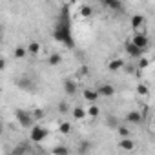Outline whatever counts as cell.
Instances as JSON below:
<instances>
[{
  "label": "cell",
  "instance_id": "8",
  "mask_svg": "<svg viewBox=\"0 0 155 155\" xmlns=\"http://www.w3.org/2000/svg\"><path fill=\"white\" fill-rule=\"evenodd\" d=\"M82 97H84V101H88L90 104H93V102H97L99 99H101V93H99V90H84L82 91Z\"/></svg>",
  "mask_w": 155,
  "mask_h": 155
},
{
  "label": "cell",
  "instance_id": "2",
  "mask_svg": "<svg viewBox=\"0 0 155 155\" xmlns=\"http://www.w3.org/2000/svg\"><path fill=\"white\" fill-rule=\"evenodd\" d=\"M15 117H17L18 124H20L22 128H26V130H29V128L35 124L33 113H31V111H26V110H22V108H17V110H15Z\"/></svg>",
  "mask_w": 155,
  "mask_h": 155
},
{
  "label": "cell",
  "instance_id": "28",
  "mask_svg": "<svg viewBox=\"0 0 155 155\" xmlns=\"http://www.w3.org/2000/svg\"><path fill=\"white\" fill-rule=\"evenodd\" d=\"M90 150H91V144H90V142H82V144H81V148H79V151H81V153L90 151Z\"/></svg>",
  "mask_w": 155,
  "mask_h": 155
},
{
  "label": "cell",
  "instance_id": "3",
  "mask_svg": "<svg viewBox=\"0 0 155 155\" xmlns=\"http://www.w3.org/2000/svg\"><path fill=\"white\" fill-rule=\"evenodd\" d=\"M46 137H48V130H46L44 126L33 124V126L29 128V140H31V142L38 144V142H42V140H44Z\"/></svg>",
  "mask_w": 155,
  "mask_h": 155
},
{
  "label": "cell",
  "instance_id": "26",
  "mask_svg": "<svg viewBox=\"0 0 155 155\" xmlns=\"http://www.w3.org/2000/svg\"><path fill=\"white\" fill-rule=\"evenodd\" d=\"M108 126H110L111 130H117V128H119V122H117V119H115V117H108Z\"/></svg>",
  "mask_w": 155,
  "mask_h": 155
},
{
  "label": "cell",
  "instance_id": "9",
  "mask_svg": "<svg viewBox=\"0 0 155 155\" xmlns=\"http://www.w3.org/2000/svg\"><path fill=\"white\" fill-rule=\"evenodd\" d=\"M122 68H126V62H124L122 58H113V60L108 62V71H111V73H117V71H120Z\"/></svg>",
  "mask_w": 155,
  "mask_h": 155
},
{
  "label": "cell",
  "instance_id": "21",
  "mask_svg": "<svg viewBox=\"0 0 155 155\" xmlns=\"http://www.w3.org/2000/svg\"><path fill=\"white\" fill-rule=\"evenodd\" d=\"M91 15H93V8H91V6H88V4L81 6V17H82V18H90Z\"/></svg>",
  "mask_w": 155,
  "mask_h": 155
},
{
  "label": "cell",
  "instance_id": "1",
  "mask_svg": "<svg viewBox=\"0 0 155 155\" xmlns=\"http://www.w3.org/2000/svg\"><path fill=\"white\" fill-rule=\"evenodd\" d=\"M53 38L68 49L75 48V38H73V33H71V17H69V8L68 6L62 8V13L57 18L55 29H53Z\"/></svg>",
  "mask_w": 155,
  "mask_h": 155
},
{
  "label": "cell",
  "instance_id": "5",
  "mask_svg": "<svg viewBox=\"0 0 155 155\" xmlns=\"http://www.w3.org/2000/svg\"><path fill=\"white\" fill-rule=\"evenodd\" d=\"M101 4L106 8V9H110V11H119V13H122V2H120V0H101Z\"/></svg>",
  "mask_w": 155,
  "mask_h": 155
},
{
  "label": "cell",
  "instance_id": "29",
  "mask_svg": "<svg viewBox=\"0 0 155 155\" xmlns=\"http://www.w3.org/2000/svg\"><path fill=\"white\" fill-rule=\"evenodd\" d=\"M6 66H8V60L2 57V60H0V69H6Z\"/></svg>",
  "mask_w": 155,
  "mask_h": 155
},
{
  "label": "cell",
  "instance_id": "18",
  "mask_svg": "<svg viewBox=\"0 0 155 155\" xmlns=\"http://www.w3.org/2000/svg\"><path fill=\"white\" fill-rule=\"evenodd\" d=\"M26 55H29V51H28V48H22V46H17V48L13 49V57H15V58H24Z\"/></svg>",
  "mask_w": 155,
  "mask_h": 155
},
{
  "label": "cell",
  "instance_id": "15",
  "mask_svg": "<svg viewBox=\"0 0 155 155\" xmlns=\"http://www.w3.org/2000/svg\"><path fill=\"white\" fill-rule=\"evenodd\" d=\"M48 64H49L51 68L60 66V64H62V55H60V53H51V55L48 57Z\"/></svg>",
  "mask_w": 155,
  "mask_h": 155
},
{
  "label": "cell",
  "instance_id": "14",
  "mask_svg": "<svg viewBox=\"0 0 155 155\" xmlns=\"http://www.w3.org/2000/svg\"><path fill=\"white\" fill-rule=\"evenodd\" d=\"M130 24H131V28H133V29H140V28L146 24V18H144L142 15H133V17H131V20H130Z\"/></svg>",
  "mask_w": 155,
  "mask_h": 155
},
{
  "label": "cell",
  "instance_id": "17",
  "mask_svg": "<svg viewBox=\"0 0 155 155\" xmlns=\"http://www.w3.org/2000/svg\"><path fill=\"white\" fill-rule=\"evenodd\" d=\"M40 49H42V46H40L38 42H29V46H28V51H29V55H31V57L40 55Z\"/></svg>",
  "mask_w": 155,
  "mask_h": 155
},
{
  "label": "cell",
  "instance_id": "31",
  "mask_svg": "<svg viewBox=\"0 0 155 155\" xmlns=\"http://www.w3.org/2000/svg\"><path fill=\"white\" fill-rule=\"evenodd\" d=\"M153 124H155V115H153Z\"/></svg>",
  "mask_w": 155,
  "mask_h": 155
},
{
  "label": "cell",
  "instance_id": "24",
  "mask_svg": "<svg viewBox=\"0 0 155 155\" xmlns=\"http://www.w3.org/2000/svg\"><path fill=\"white\" fill-rule=\"evenodd\" d=\"M148 66H150V58H146V57L142 55V57L139 58V64H137V68H139V69H146Z\"/></svg>",
  "mask_w": 155,
  "mask_h": 155
},
{
  "label": "cell",
  "instance_id": "22",
  "mask_svg": "<svg viewBox=\"0 0 155 155\" xmlns=\"http://www.w3.org/2000/svg\"><path fill=\"white\" fill-rule=\"evenodd\" d=\"M51 153H55V155H68L69 153V148H66V146H55L51 150Z\"/></svg>",
  "mask_w": 155,
  "mask_h": 155
},
{
  "label": "cell",
  "instance_id": "27",
  "mask_svg": "<svg viewBox=\"0 0 155 155\" xmlns=\"http://www.w3.org/2000/svg\"><path fill=\"white\" fill-rule=\"evenodd\" d=\"M44 115H46V111H44V110H35V111H33V117H35V120L42 119Z\"/></svg>",
  "mask_w": 155,
  "mask_h": 155
},
{
  "label": "cell",
  "instance_id": "16",
  "mask_svg": "<svg viewBox=\"0 0 155 155\" xmlns=\"http://www.w3.org/2000/svg\"><path fill=\"white\" fill-rule=\"evenodd\" d=\"M58 131H60L62 135H69V133L73 131V124H71V122H68V120H64V122H60V124H58Z\"/></svg>",
  "mask_w": 155,
  "mask_h": 155
},
{
  "label": "cell",
  "instance_id": "7",
  "mask_svg": "<svg viewBox=\"0 0 155 155\" xmlns=\"http://www.w3.org/2000/svg\"><path fill=\"white\" fill-rule=\"evenodd\" d=\"M99 93H101V97H104V99H111L115 93H117V90H115V86H111V84H101L99 88Z\"/></svg>",
  "mask_w": 155,
  "mask_h": 155
},
{
  "label": "cell",
  "instance_id": "20",
  "mask_svg": "<svg viewBox=\"0 0 155 155\" xmlns=\"http://www.w3.org/2000/svg\"><path fill=\"white\" fill-rule=\"evenodd\" d=\"M86 110H88V117H91V119H97V117L101 115V108H99L95 102H93L91 106H88Z\"/></svg>",
  "mask_w": 155,
  "mask_h": 155
},
{
  "label": "cell",
  "instance_id": "6",
  "mask_svg": "<svg viewBox=\"0 0 155 155\" xmlns=\"http://www.w3.org/2000/svg\"><path fill=\"white\" fill-rule=\"evenodd\" d=\"M131 40H133L139 48H142V49H148V46H150V38H148L146 33H135V35L131 37Z\"/></svg>",
  "mask_w": 155,
  "mask_h": 155
},
{
  "label": "cell",
  "instance_id": "10",
  "mask_svg": "<svg viewBox=\"0 0 155 155\" xmlns=\"http://www.w3.org/2000/svg\"><path fill=\"white\" fill-rule=\"evenodd\" d=\"M119 148L124 150V151H133L135 150V140H131V137H120Z\"/></svg>",
  "mask_w": 155,
  "mask_h": 155
},
{
  "label": "cell",
  "instance_id": "23",
  "mask_svg": "<svg viewBox=\"0 0 155 155\" xmlns=\"http://www.w3.org/2000/svg\"><path fill=\"white\" fill-rule=\"evenodd\" d=\"M117 133H119L120 137H131V131H130L128 126H119V128H117Z\"/></svg>",
  "mask_w": 155,
  "mask_h": 155
},
{
  "label": "cell",
  "instance_id": "30",
  "mask_svg": "<svg viewBox=\"0 0 155 155\" xmlns=\"http://www.w3.org/2000/svg\"><path fill=\"white\" fill-rule=\"evenodd\" d=\"M126 71L128 73H133V66H126Z\"/></svg>",
  "mask_w": 155,
  "mask_h": 155
},
{
  "label": "cell",
  "instance_id": "25",
  "mask_svg": "<svg viewBox=\"0 0 155 155\" xmlns=\"http://www.w3.org/2000/svg\"><path fill=\"white\" fill-rule=\"evenodd\" d=\"M57 110H58L60 113H69V111H71V110H69V104H68V102H64V101L57 104Z\"/></svg>",
  "mask_w": 155,
  "mask_h": 155
},
{
  "label": "cell",
  "instance_id": "12",
  "mask_svg": "<svg viewBox=\"0 0 155 155\" xmlns=\"http://www.w3.org/2000/svg\"><path fill=\"white\" fill-rule=\"evenodd\" d=\"M71 113H73V119H75V120H84V119L88 117V110H84L82 106H75V108L71 110Z\"/></svg>",
  "mask_w": 155,
  "mask_h": 155
},
{
  "label": "cell",
  "instance_id": "13",
  "mask_svg": "<svg viewBox=\"0 0 155 155\" xmlns=\"http://www.w3.org/2000/svg\"><path fill=\"white\" fill-rule=\"evenodd\" d=\"M126 120H128L130 124L137 126V124L142 122V113H140V111H130V113L126 115Z\"/></svg>",
  "mask_w": 155,
  "mask_h": 155
},
{
  "label": "cell",
  "instance_id": "11",
  "mask_svg": "<svg viewBox=\"0 0 155 155\" xmlns=\"http://www.w3.org/2000/svg\"><path fill=\"white\" fill-rule=\"evenodd\" d=\"M62 86H64V91H66V95L73 97V95L77 93V84H75L71 79H64V81H62Z\"/></svg>",
  "mask_w": 155,
  "mask_h": 155
},
{
  "label": "cell",
  "instance_id": "4",
  "mask_svg": "<svg viewBox=\"0 0 155 155\" xmlns=\"http://www.w3.org/2000/svg\"><path fill=\"white\" fill-rule=\"evenodd\" d=\"M124 51H126V55H128V57H131V58H137V60H139V58L144 55V51H146V49L139 48L133 40H128V42L124 44Z\"/></svg>",
  "mask_w": 155,
  "mask_h": 155
},
{
  "label": "cell",
  "instance_id": "19",
  "mask_svg": "<svg viewBox=\"0 0 155 155\" xmlns=\"http://www.w3.org/2000/svg\"><path fill=\"white\" fill-rule=\"evenodd\" d=\"M137 95L139 97H150V88L144 82H139L137 84Z\"/></svg>",
  "mask_w": 155,
  "mask_h": 155
}]
</instances>
